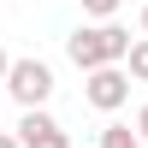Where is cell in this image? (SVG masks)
Returning <instances> with one entry per match:
<instances>
[{
  "label": "cell",
  "instance_id": "8fae6325",
  "mask_svg": "<svg viewBox=\"0 0 148 148\" xmlns=\"http://www.w3.org/2000/svg\"><path fill=\"white\" fill-rule=\"evenodd\" d=\"M136 24H142V36H148V0H142V18H136Z\"/></svg>",
  "mask_w": 148,
  "mask_h": 148
},
{
  "label": "cell",
  "instance_id": "30bf717a",
  "mask_svg": "<svg viewBox=\"0 0 148 148\" xmlns=\"http://www.w3.org/2000/svg\"><path fill=\"white\" fill-rule=\"evenodd\" d=\"M0 148H24V142H18V136H12V130H0Z\"/></svg>",
  "mask_w": 148,
  "mask_h": 148
},
{
  "label": "cell",
  "instance_id": "8992f818",
  "mask_svg": "<svg viewBox=\"0 0 148 148\" xmlns=\"http://www.w3.org/2000/svg\"><path fill=\"white\" fill-rule=\"evenodd\" d=\"M125 71H130V83H148V36H136V47H130Z\"/></svg>",
  "mask_w": 148,
  "mask_h": 148
},
{
  "label": "cell",
  "instance_id": "9c48e42d",
  "mask_svg": "<svg viewBox=\"0 0 148 148\" xmlns=\"http://www.w3.org/2000/svg\"><path fill=\"white\" fill-rule=\"evenodd\" d=\"M12 77V59H6V47H0V83H6Z\"/></svg>",
  "mask_w": 148,
  "mask_h": 148
},
{
  "label": "cell",
  "instance_id": "3957f363",
  "mask_svg": "<svg viewBox=\"0 0 148 148\" xmlns=\"http://www.w3.org/2000/svg\"><path fill=\"white\" fill-rule=\"evenodd\" d=\"M83 101H89L95 113H119V107L130 101V71H125V65L89 71V77H83Z\"/></svg>",
  "mask_w": 148,
  "mask_h": 148
},
{
  "label": "cell",
  "instance_id": "6da1fadb",
  "mask_svg": "<svg viewBox=\"0 0 148 148\" xmlns=\"http://www.w3.org/2000/svg\"><path fill=\"white\" fill-rule=\"evenodd\" d=\"M130 30H119V24H77V30L65 36V59L89 77V71H107V65H125L130 59Z\"/></svg>",
  "mask_w": 148,
  "mask_h": 148
},
{
  "label": "cell",
  "instance_id": "277c9868",
  "mask_svg": "<svg viewBox=\"0 0 148 148\" xmlns=\"http://www.w3.org/2000/svg\"><path fill=\"white\" fill-rule=\"evenodd\" d=\"M18 142H24V148H71L65 125H59L47 107H42V113H24V119H18Z\"/></svg>",
  "mask_w": 148,
  "mask_h": 148
},
{
  "label": "cell",
  "instance_id": "5b68a950",
  "mask_svg": "<svg viewBox=\"0 0 148 148\" xmlns=\"http://www.w3.org/2000/svg\"><path fill=\"white\" fill-rule=\"evenodd\" d=\"M101 148H148V142H142L130 125H107V130H101Z\"/></svg>",
  "mask_w": 148,
  "mask_h": 148
},
{
  "label": "cell",
  "instance_id": "7a4b0ae2",
  "mask_svg": "<svg viewBox=\"0 0 148 148\" xmlns=\"http://www.w3.org/2000/svg\"><path fill=\"white\" fill-rule=\"evenodd\" d=\"M6 89H12V101H18L24 113H42V101L53 95V65H47V59H12Z\"/></svg>",
  "mask_w": 148,
  "mask_h": 148
},
{
  "label": "cell",
  "instance_id": "ba28073f",
  "mask_svg": "<svg viewBox=\"0 0 148 148\" xmlns=\"http://www.w3.org/2000/svg\"><path fill=\"white\" fill-rule=\"evenodd\" d=\"M136 136L148 142V101H142V113H136Z\"/></svg>",
  "mask_w": 148,
  "mask_h": 148
},
{
  "label": "cell",
  "instance_id": "52a82bcc",
  "mask_svg": "<svg viewBox=\"0 0 148 148\" xmlns=\"http://www.w3.org/2000/svg\"><path fill=\"white\" fill-rule=\"evenodd\" d=\"M83 12H89V18H101V24H107V18H113V12H119V0H83Z\"/></svg>",
  "mask_w": 148,
  "mask_h": 148
}]
</instances>
